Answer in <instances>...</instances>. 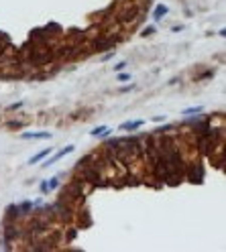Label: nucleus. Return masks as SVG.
Instances as JSON below:
<instances>
[{
  "instance_id": "nucleus-1",
  "label": "nucleus",
  "mask_w": 226,
  "mask_h": 252,
  "mask_svg": "<svg viewBox=\"0 0 226 252\" xmlns=\"http://www.w3.org/2000/svg\"><path fill=\"white\" fill-rule=\"evenodd\" d=\"M71 151H73V146H71V144H69V146H65V149H61V151H59V153H57L55 157H51V159L47 161L45 165H53V163H57V161H59L61 157H65V155H67V153H71Z\"/></svg>"
},
{
  "instance_id": "nucleus-2",
  "label": "nucleus",
  "mask_w": 226,
  "mask_h": 252,
  "mask_svg": "<svg viewBox=\"0 0 226 252\" xmlns=\"http://www.w3.org/2000/svg\"><path fill=\"white\" fill-rule=\"evenodd\" d=\"M49 136V132H23L20 134V138H47Z\"/></svg>"
},
{
  "instance_id": "nucleus-3",
  "label": "nucleus",
  "mask_w": 226,
  "mask_h": 252,
  "mask_svg": "<svg viewBox=\"0 0 226 252\" xmlns=\"http://www.w3.org/2000/svg\"><path fill=\"white\" fill-rule=\"evenodd\" d=\"M49 153H51V149H43L39 155H35L33 159H29V165H35V163H39V161H43V159H45Z\"/></svg>"
},
{
  "instance_id": "nucleus-4",
  "label": "nucleus",
  "mask_w": 226,
  "mask_h": 252,
  "mask_svg": "<svg viewBox=\"0 0 226 252\" xmlns=\"http://www.w3.org/2000/svg\"><path fill=\"white\" fill-rule=\"evenodd\" d=\"M143 124H145V120H133V122L122 124V130H136V128H141Z\"/></svg>"
},
{
  "instance_id": "nucleus-5",
  "label": "nucleus",
  "mask_w": 226,
  "mask_h": 252,
  "mask_svg": "<svg viewBox=\"0 0 226 252\" xmlns=\"http://www.w3.org/2000/svg\"><path fill=\"white\" fill-rule=\"evenodd\" d=\"M165 12H167V8H165V6H159V8H157V12H155V20H159Z\"/></svg>"
},
{
  "instance_id": "nucleus-6",
  "label": "nucleus",
  "mask_w": 226,
  "mask_h": 252,
  "mask_svg": "<svg viewBox=\"0 0 226 252\" xmlns=\"http://www.w3.org/2000/svg\"><path fill=\"white\" fill-rule=\"evenodd\" d=\"M198 112H200V106H196V108H187V110H183L181 114H183V116H187V114H198Z\"/></svg>"
},
{
  "instance_id": "nucleus-7",
  "label": "nucleus",
  "mask_w": 226,
  "mask_h": 252,
  "mask_svg": "<svg viewBox=\"0 0 226 252\" xmlns=\"http://www.w3.org/2000/svg\"><path fill=\"white\" fill-rule=\"evenodd\" d=\"M118 80H120V82H129V80H131V75H129V73H120V75H118Z\"/></svg>"
}]
</instances>
